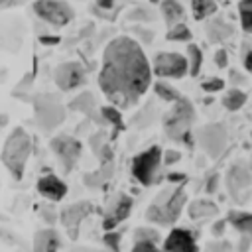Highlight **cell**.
Returning a JSON list of instances; mask_svg holds the SVG:
<instances>
[{"label":"cell","instance_id":"277c9868","mask_svg":"<svg viewBox=\"0 0 252 252\" xmlns=\"http://www.w3.org/2000/svg\"><path fill=\"white\" fill-rule=\"evenodd\" d=\"M193 118H195L193 104L185 96H181L179 100L173 102V108L167 112V116L163 120V126H165L167 136L173 138V140H183L185 144H189L187 140H191L189 128H191Z\"/></svg>","mask_w":252,"mask_h":252},{"label":"cell","instance_id":"7bdbcfd3","mask_svg":"<svg viewBox=\"0 0 252 252\" xmlns=\"http://www.w3.org/2000/svg\"><path fill=\"white\" fill-rule=\"evenodd\" d=\"M18 2H22V0H0V6H14Z\"/></svg>","mask_w":252,"mask_h":252},{"label":"cell","instance_id":"d4e9b609","mask_svg":"<svg viewBox=\"0 0 252 252\" xmlns=\"http://www.w3.org/2000/svg\"><path fill=\"white\" fill-rule=\"evenodd\" d=\"M201 63H203V53L195 43H189L187 47V67H189V75H199L201 71Z\"/></svg>","mask_w":252,"mask_h":252},{"label":"cell","instance_id":"b9f144b4","mask_svg":"<svg viewBox=\"0 0 252 252\" xmlns=\"http://www.w3.org/2000/svg\"><path fill=\"white\" fill-rule=\"evenodd\" d=\"M41 41H43V43H57V41H59V37H49V35H41Z\"/></svg>","mask_w":252,"mask_h":252},{"label":"cell","instance_id":"f546056e","mask_svg":"<svg viewBox=\"0 0 252 252\" xmlns=\"http://www.w3.org/2000/svg\"><path fill=\"white\" fill-rule=\"evenodd\" d=\"M102 116H104L116 130H122V128H124V124H122V114H120V110H116L114 106H104V108H102Z\"/></svg>","mask_w":252,"mask_h":252},{"label":"cell","instance_id":"3957f363","mask_svg":"<svg viewBox=\"0 0 252 252\" xmlns=\"http://www.w3.org/2000/svg\"><path fill=\"white\" fill-rule=\"evenodd\" d=\"M32 154V138L24 128H14L2 148V161L16 179H22L28 158Z\"/></svg>","mask_w":252,"mask_h":252},{"label":"cell","instance_id":"8992f818","mask_svg":"<svg viewBox=\"0 0 252 252\" xmlns=\"http://www.w3.org/2000/svg\"><path fill=\"white\" fill-rule=\"evenodd\" d=\"M33 108H35V122L45 132L59 126L65 120V108L53 94H37L33 98Z\"/></svg>","mask_w":252,"mask_h":252},{"label":"cell","instance_id":"5b68a950","mask_svg":"<svg viewBox=\"0 0 252 252\" xmlns=\"http://www.w3.org/2000/svg\"><path fill=\"white\" fill-rule=\"evenodd\" d=\"M163 152L159 146H150L148 150L140 152L132 161V173L142 185H154L158 181V171L161 165Z\"/></svg>","mask_w":252,"mask_h":252},{"label":"cell","instance_id":"6da1fadb","mask_svg":"<svg viewBox=\"0 0 252 252\" xmlns=\"http://www.w3.org/2000/svg\"><path fill=\"white\" fill-rule=\"evenodd\" d=\"M152 81V67L140 43L132 37H114L102 55V69L98 85L102 93L120 108L134 106L148 91Z\"/></svg>","mask_w":252,"mask_h":252},{"label":"cell","instance_id":"603a6c76","mask_svg":"<svg viewBox=\"0 0 252 252\" xmlns=\"http://www.w3.org/2000/svg\"><path fill=\"white\" fill-rule=\"evenodd\" d=\"M191 8L197 20H205L217 12V2L215 0H191Z\"/></svg>","mask_w":252,"mask_h":252},{"label":"cell","instance_id":"ba28073f","mask_svg":"<svg viewBox=\"0 0 252 252\" xmlns=\"http://www.w3.org/2000/svg\"><path fill=\"white\" fill-rule=\"evenodd\" d=\"M33 10L39 18L53 26H65L73 18V8L63 0H35Z\"/></svg>","mask_w":252,"mask_h":252},{"label":"cell","instance_id":"8d00e7d4","mask_svg":"<svg viewBox=\"0 0 252 252\" xmlns=\"http://www.w3.org/2000/svg\"><path fill=\"white\" fill-rule=\"evenodd\" d=\"M163 156H165V158H163V161H165V163H173V161H177V159H179V152H177V150H167Z\"/></svg>","mask_w":252,"mask_h":252},{"label":"cell","instance_id":"1f68e13d","mask_svg":"<svg viewBox=\"0 0 252 252\" xmlns=\"http://www.w3.org/2000/svg\"><path fill=\"white\" fill-rule=\"evenodd\" d=\"M120 232H116V230H108L106 234H104V244H106V248L110 250V252H120Z\"/></svg>","mask_w":252,"mask_h":252},{"label":"cell","instance_id":"d590c367","mask_svg":"<svg viewBox=\"0 0 252 252\" xmlns=\"http://www.w3.org/2000/svg\"><path fill=\"white\" fill-rule=\"evenodd\" d=\"M215 63H217V67H226V63H228V55H226L224 49H219V51L215 53Z\"/></svg>","mask_w":252,"mask_h":252},{"label":"cell","instance_id":"83f0119b","mask_svg":"<svg viewBox=\"0 0 252 252\" xmlns=\"http://www.w3.org/2000/svg\"><path fill=\"white\" fill-rule=\"evenodd\" d=\"M167 39H171V41H189L191 39V30L183 22L181 24H175V26L169 28Z\"/></svg>","mask_w":252,"mask_h":252},{"label":"cell","instance_id":"52a82bcc","mask_svg":"<svg viewBox=\"0 0 252 252\" xmlns=\"http://www.w3.org/2000/svg\"><path fill=\"white\" fill-rule=\"evenodd\" d=\"M154 73L158 77L167 79H181L189 73L187 57L175 51H161L154 57Z\"/></svg>","mask_w":252,"mask_h":252},{"label":"cell","instance_id":"cb8c5ba5","mask_svg":"<svg viewBox=\"0 0 252 252\" xmlns=\"http://www.w3.org/2000/svg\"><path fill=\"white\" fill-rule=\"evenodd\" d=\"M94 96L91 94V93H81V94H77L71 102H69V106L73 108V110H81V112H85V114H91L93 110H94Z\"/></svg>","mask_w":252,"mask_h":252},{"label":"cell","instance_id":"4316f807","mask_svg":"<svg viewBox=\"0 0 252 252\" xmlns=\"http://www.w3.org/2000/svg\"><path fill=\"white\" fill-rule=\"evenodd\" d=\"M238 12H240V24H242V28L248 33H252V0H240Z\"/></svg>","mask_w":252,"mask_h":252},{"label":"cell","instance_id":"7c38bea8","mask_svg":"<svg viewBox=\"0 0 252 252\" xmlns=\"http://www.w3.org/2000/svg\"><path fill=\"white\" fill-rule=\"evenodd\" d=\"M53 77H55V83H57L59 89L71 91V89L79 87L85 81V69L77 61H67V63H61L55 69V75Z\"/></svg>","mask_w":252,"mask_h":252},{"label":"cell","instance_id":"ffe728a7","mask_svg":"<svg viewBox=\"0 0 252 252\" xmlns=\"http://www.w3.org/2000/svg\"><path fill=\"white\" fill-rule=\"evenodd\" d=\"M161 14L169 28L175 24H181L185 18V12H183V6L179 0H161Z\"/></svg>","mask_w":252,"mask_h":252},{"label":"cell","instance_id":"d6a6232c","mask_svg":"<svg viewBox=\"0 0 252 252\" xmlns=\"http://www.w3.org/2000/svg\"><path fill=\"white\" fill-rule=\"evenodd\" d=\"M222 79H219V77H209V79H205L203 83H201V89L203 91H207V93H217V91H220L222 89Z\"/></svg>","mask_w":252,"mask_h":252},{"label":"cell","instance_id":"836d02e7","mask_svg":"<svg viewBox=\"0 0 252 252\" xmlns=\"http://www.w3.org/2000/svg\"><path fill=\"white\" fill-rule=\"evenodd\" d=\"M132 252H165L163 248H159L154 242H134Z\"/></svg>","mask_w":252,"mask_h":252},{"label":"cell","instance_id":"2e32d148","mask_svg":"<svg viewBox=\"0 0 252 252\" xmlns=\"http://www.w3.org/2000/svg\"><path fill=\"white\" fill-rule=\"evenodd\" d=\"M61 246L59 232L53 228L37 230L33 236V252H57Z\"/></svg>","mask_w":252,"mask_h":252},{"label":"cell","instance_id":"f6af8a7d","mask_svg":"<svg viewBox=\"0 0 252 252\" xmlns=\"http://www.w3.org/2000/svg\"><path fill=\"white\" fill-rule=\"evenodd\" d=\"M2 122H6V114H0V124Z\"/></svg>","mask_w":252,"mask_h":252},{"label":"cell","instance_id":"f1b7e54d","mask_svg":"<svg viewBox=\"0 0 252 252\" xmlns=\"http://www.w3.org/2000/svg\"><path fill=\"white\" fill-rule=\"evenodd\" d=\"M134 242H154V244H158L159 242V232L156 228H148V226L136 228L134 230Z\"/></svg>","mask_w":252,"mask_h":252},{"label":"cell","instance_id":"ee69618b","mask_svg":"<svg viewBox=\"0 0 252 252\" xmlns=\"http://www.w3.org/2000/svg\"><path fill=\"white\" fill-rule=\"evenodd\" d=\"M167 179H169V181H173V185H175V181H181V179H183V175H181V173H175V175H169Z\"/></svg>","mask_w":252,"mask_h":252},{"label":"cell","instance_id":"30bf717a","mask_svg":"<svg viewBox=\"0 0 252 252\" xmlns=\"http://www.w3.org/2000/svg\"><path fill=\"white\" fill-rule=\"evenodd\" d=\"M134 207V201L130 195L126 193H118L116 197H112L104 209V219H102V226L104 230H114L122 220H126V217L130 215Z\"/></svg>","mask_w":252,"mask_h":252},{"label":"cell","instance_id":"d6986e66","mask_svg":"<svg viewBox=\"0 0 252 252\" xmlns=\"http://www.w3.org/2000/svg\"><path fill=\"white\" fill-rule=\"evenodd\" d=\"M232 32H234L232 26L222 18H215L207 24V37H209V41H215V43L224 41L226 37L232 35Z\"/></svg>","mask_w":252,"mask_h":252},{"label":"cell","instance_id":"4dcf8cb0","mask_svg":"<svg viewBox=\"0 0 252 252\" xmlns=\"http://www.w3.org/2000/svg\"><path fill=\"white\" fill-rule=\"evenodd\" d=\"M205 252H238L228 240H211L205 244Z\"/></svg>","mask_w":252,"mask_h":252},{"label":"cell","instance_id":"7a4b0ae2","mask_svg":"<svg viewBox=\"0 0 252 252\" xmlns=\"http://www.w3.org/2000/svg\"><path fill=\"white\" fill-rule=\"evenodd\" d=\"M185 203H187V195H185L183 185L167 187L154 197V201L150 203L146 211V219L154 224L169 226L179 219Z\"/></svg>","mask_w":252,"mask_h":252},{"label":"cell","instance_id":"e0dca14e","mask_svg":"<svg viewBox=\"0 0 252 252\" xmlns=\"http://www.w3.org/2000/svg\"><path fill=\"white\" fill-rule=\"evenodd\" d=\"M250 179H252V173L250 169H246L242 163H236L228 169V175H226V185L230 189L232 195H236L238 191H242L244 187L250 185Z\"/></svg>","mask_w":252,"mask_h":252},{"label":"cell","instance_id":"44dd1931","mask_svg":"<svg viewBox=\"0 0 252 252\" xmlns=\"http://www.w3.org/2000/svg\"><path fill=\"white\" fill-rule=\"evenodd\" d=\"M189 217L199 220V219H209V217H215L217 215V205L209 199H197L193 203H189Z\"/></svg>","mask_w":252,"mask_h":252},{"label":"cell","instance_id":"8fae6325","mask_svg":"<svg viewBox=\"0 0 252 252\" xmlns=\"http://www.w3.org/2000/svg\"><path fill=\"white\" fill-rule=\"evenodd\" d=\"M51 150L59 156L61 165L69 171V169L77 163V159H79V156H81V142H79L77 138H73V136L59 134V136H55V138L51 140Z\"/></svg>","mask_w":252,"mask_h":252},{"label":"cell","instance_id":"5bb4252c","mask_svg":"<svg viewBox=\"0 0 252 252\" xmlns=\"http://www.w3.org/2000/svg\"><path fill=\"white\" fill-rule=\"evenodd\" d=\"M91 213H93V205H91L89 201H79V203H73V205H69V207H65V209L61 211V222L65 224V228H67L71 234H75L77 228H79V224H81Z\"/></svg>","mask_w":252,"mask_h":252},{"label":"cell","instance_id":"60d3db41","mask_svg":"<svg viewBox=\"0 0 252 252\" xmlns=\"http://www.w3.org/2000/svg\"><path fill=\"white\" fill-rule=\"evenodd\" d=\"M71 252H100V250H94V248H87V246H79V248H73Z\"/></svg>","mask_w":252,"mask_h":252},{"label":"cell","instance_id":"ac0fdd59","mask_svg":"<svg viewBox=\"0 0 252 252\" xmlns=\"http://www.w3.org/2000/svg\"><path fill=\"white\" fill-rule=\"evenodd\" d=\"M226 220L244 236L252 242V213H246V211H230Z\"/></svg>","mask_w":252,"mask_h":252},{"label":"cell","instance_id":"4fadbf2b","mask_svg":"<svg viewBox=\"0 0 252 252\" xmlns=\"http://www.w3.org/2000/svg\"><path fill=\"white\" fill-rule=\"evenodd\" d=\"M165 252H199L197 240L187 228H173L163 240Z\"/></svg>","mask_w":252,"mask_h":252},{"label":"cell","instance_id":"484cf974","mask_svg":"<svg viewBox=\"0 0 252 252\" xmlns=\"http://www.w3.org/2000/svg\"><path fill=\"white\" fill-rule=\"evenodd\" d=\"M154 89H156V94H159V98H163V100L175 102V100H179V98H181L179 91H177V89H173V87H171L169 83H165V81H158Z\"/></svg>","mask_w":252,"mask_h":252},{"label":"cell","instance_id":"e575fe53","mask_svg":"<svg viewBox=\"0 0 252 252\" xmlns=\"http://www.w3.org/2000/svg\"><path fill=\"white\" fill-rule=\"evenodd\" d=\"M242 63H244L246 71L252 73V43L250 41H244V47H242Z\"/></svg>","mask_w":252,"mask_h":252},{"label":"cell","instance_id":"74e56055","mask_svg":"<svg viewBox=\"0 0 252 252\" xmlns=\"http://www.w3.org/2000/svg\"><path fill=\"white\" fill-rule=\"evenodd\" d=\"M222 230H224V222H222V220H220V222H217V224L213 226V232H215V236H219Z\"/></svg>","mask_w":252,"mask_h":252},{"label":"cell","instance_id":"9c48e42d","mask_svg":"<svg viewBox=\"0 0 252 252\" xmlns=\"http://www.w3.org/2000/svg\"><path fill=\"white\" fill-rule=\"evenodd\" d=\"M226 140L228 138H226V130L222 124H207L197 132V142L211 158H217L224 152Z\"/></svg>","mask_w":252,"mask_h":252},{"label":"cell","instance_id":"7402d4cb","mask_svg":"<svg viewBox=\"0 0 252 252\" xmlns=\"http://www.w3.org/2000/svg\"><path fill=\"white\" fill-rule=\"evenodd\" d=\"M244 102H246V93L240 89H230L222 96V104L226 110H238L244 106Z\"/></svg>","mask_w":252,"mask_h":252},{"label":"cell","instance_id":"f35d334b","mask_svg":"<svg viewBox=\"0 0 252 252\" xmlns=\"http://www.w3.org/2000/svg\"><path fill=\"white\" fill-rule=\"evenodd\" d=\"M96 4L100 8H112L114 6V0H96Z\"/></svg>","mask_w":252,"mask_h":252},{"label":"cell","instance_id":"ab89813d","mask_svg":"<svg viewBox=\"0 0 252 252\" xmlns=\"http://www.w3.org/2000/svg\"><path fill=\"white\" fill-rule=\"evenodd\" d=\"M215 185H217V175H213V177H211V181L207 183V191H209V193H211V191H215Z\"/></svg>","mask_w":252,"mask_h":252},{"label":"cell","instance_id":"9a60e30c","mask_svg":"<svg viewBox=\"0 0 252 252\" xmlns=\"http://www.w3.org/2000/svg\"><path fill=\"white\" fill-rule=\"evenodd\" d=\"M37 191L49 201H61L67 193V185L53 173H45L37 179Z\"/></svg>","mask_w":252,"mask_h":252}]
</instances>
